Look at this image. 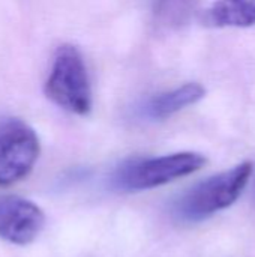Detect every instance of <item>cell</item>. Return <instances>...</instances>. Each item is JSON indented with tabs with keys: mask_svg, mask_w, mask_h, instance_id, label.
<instances>
[{
	"mask_svg": "<svg viewBox=\"0 0 255 257\" xmlns=\"http://www.w3.org/2000/svg\"><path fill=\"white\" fill-rule=\"evenodd\" d=\"M251 173L252 164L242 163L198 182L174 203L173 212L176 218L183 223H200L231 206L245 190Z\"/></svg>",
	"mask_w": 255,
	"mask_h": 257,
	"instance_id": "cell-1",
	"label": "cell"
},
{
	"mask_svg": "<svg viewBox=\"0 0 255 257\" xmlns=\"http://www.w3.org/2000/svg\"><path fill=\"white\" fill-rule=\"evenodd\" d=\"M206 164V158L195 152H179L156 158L132 160L122 164L113 175V184L122 191L152 190L185 178Z\"/></svg>",
	"mask_w": 255,
	"mask_h": 257,
	"instance_id": "cell-2",
	"label": "cell"
},
{
	"mask_svg": "<svg viewBox=\"0 0 255 257\" xmlns=\"http://www.w3.org/2000/svg\"><path fill=\"white\" fill-rule=\"evenodd\" d=\"M47 96L60 108L86 116L92 110V87L81 53L72 45L56 51L45 83Z\"/></svg>",
	"mask_w": 255,
	"mask_h": 257,
	"instance_id": "cell-3",
	"label": "cell"
},
{
	"mask_svg": "<svg viewBox=\"0 0 255 257\" xmlns=\"http://www.w3.org/2000/svg\"><path fill=\"white\" fill-rule=\"evenodd\" d=\"M41 152L39 139L26 122L8 117L0 120V187L24 179Z\"/></svg>",
	"mask_w": 255,
	"mask_h": 257,
	"instance_id": "cell-4",
	"label": "cell"
},
{
	"mask_svg": "<svg viewBox=\"0 0 255 257\" xmlns=\"http://www.w3.org/2000/svg\"><path fill=\"white\" fill-rule=\"evenodd\" d=\"M45 227V214L33 202L18 196H0V238L15 244H32Z\"/></svg>",
	"mask_w": 255,
	"mask_h": 257,
	"instance_id": "cell-5",
	"label": "cell"
},
{
	"mask_svg": "<svg viewBox=\"0 0 255 257\" xmlns=\"http://www.w3.org/2000/svg\"><path fill=\"white\" fill-rule=\"evenodd\" d=\"M206 95V90L198 83H186L173 90L159 93L153 96L146 105V114L150 119L162 120L167 119L177 111L198 102Z\"/></svg>",
	"mask_w": 255,
	"mask_h": 257,
	"instance_id": "cell-6",
	"label": "cell"
},
{
	"mask_svg": "<svg viewBox=\"0 0 255 257\" xmlns=\"http://www.w3.org/2000/svg\"><path fill=\"white\" fill-rule=\"evenodd\" d=\"M213 27H249L255 24V0H216L206 11Z\"/></svg>",
	"mask_w": 255,
	"mask_h": 257,
	"instance_id": "cell-7",
	"label": "cell"
}]
</instances>
